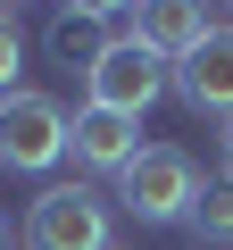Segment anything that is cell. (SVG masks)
Instances as JSON below:
<instances>
[{"label": "cell", "mask_w": 233, "mask_h": 250, "mask_svg": "<svg viewBox=\"0 0 233 250\" xmlns=\"http://www.w3.org/2000/svg\"><path fill=\"white\" fill-rule=\"evenodd\" d=\"M25 250H116V217L92 184H42L25 208Z\"/></svg>", "instance_id": "obj_1"}, {"label": "cell", "mask_w": 233, "mask_h": 250, "mask_svg": "<svg viewBox=\"0 0 233 250\" xmlns=\"http://www.w3.org/2000/svg\"><path fill=\"white\" fill-rule=\"evenodd\" d=\"M116 200H125L142 225H175V217H192V200H200V167H192V150H175V142H142L134 167L116 175Z\"/></svg>", "instance_id": "obj_2"}, {"label": "cell", "mask_w": 233, "mask_h": 250, "mask_svg": "<svg viewBox=\"0 0 233 250\" xmlns=\"http://www.w3.org/2000/svg\"><path fill=\"white\" fill-rule=\"evenodd\" d=\"M167 92H175V67H167L158 50H142L134 34H108L100 67L83 75V100H92V108H116V117H142V108H158Z\"/></svg>", "instance_id": "obj_3"}, {"label": "cell", "mask_w": 233, "mask_h": 250, "mask_svg": "<svg viewBox=\"0 0 233 250\" xmlns=\"http://www.w3.org/2000/svg\"><path fill=\"white\" fill-rule=\"evenodd\" d=\"M67 108L50 92H9L0 100V167H17V175H50L67 159Z\"/></svg>", "instance_id": "obj_4"}, {"label": "cell", "mask_w": 233, "mask_h": 250, "mask_svg": "<svg viewBox=\"0 0 233 250\" xmlns=\"http://www.w3.org/2000/svg\"><path fill=\"white\" fill-rule=\"evenodd\" d=\"M134 150H142V117H116V108H92V100L75 108V125H67V159H75V167L125 175Z\"/></svg>", "instance_id": "obj_5"}, {"label": "cell", "mask_w": 233, "mask_h": 250, "mask_svg": "<svg viewBox=\"0 0 233 250\" xmlns=\"http://www.w3.org/2000/svg\"><path fill=\"white\" fill-rule=\"evenodd\" d=\"M175 92H183V108H200V117H233V25H216L200 50L175 59Z\"/></svg>", "instance_id": "obj_6"}, {"label": "cell", "mask_w": 233, "mask_h": 250, "mask_svg": "<svg viewBox=\"0 0 233 250\" xmlns=\"http://www.w3.org/2000/svg\"><path fill=\"white\" fill-rule=\"evenodd\" d=\"M216 25H208V0H142L134 9V42L142 50H158L167 67L183 59V50H200Z\"/></svg>", "instance_id": "obj_7"}, {"label": "cell", "mask_w": 233, "mask_h": 250, "mask_svg": "<svg viewBox=\"0 0 233 250\" xmlns=\"http://www.w3.org/2000/svg\"><path fill=\"white\" fill-rule=\"evenodd\" d=\"M42 50H50V67L92 75V67H100V50H108V34H100L92 17H75V9H58V17H50V34H42Z\"/></svg>", "instance_id": "obj_8"}, {"label": "cell", "mask_w": 233, "mask_h": 250, "mask_svg": "<svg viewBox=\"0 0 233 250\" xmlns=\"http://www.w3.org/2000/svg\"><path fill=\"white\" fill-rule=\"evenodd\" d=\"M200 242H233V175H216V184H200V200H192V217H183Z\"/></svg>", "instance_id": "obj_9"}, {"label": "cell", "mask_w": 233, "mask_h": 250, "mask_svg": "<svg viewBox=\"0 0 233 250\" xmlns=\"http://www.w3.org/2000/svg\"><path fill=\"white\" fill-rule=\"evenodd\" d=\"M17 75H25V34H17V17L0 9V100L17 92Z\"/></svg>", "instance_id": "obj_10"}, {"label": "cell", "mask_w": 233, "mask_h": 250, "mask_svg": "<svg viewBox=\"0 0 233 250\" xmlns=\"http://www.w3.org/2000/svg\"><path fill=\"white\" fill-rule=\"evenodd\" d=\"M67 9H75V17H92V25H108V17H134L142 0H67Z\"/></svg>", "instance_id": "obj_11"}, {"label": "cell", "mask_w": 233, "mask_h": 250, "mask_svg": "<svg viewBox=\"0 0 233 250\" xmlns=\"http://www.w3.org/2000/svg\"><path fill=\"white\" fill-rule=\"evenodd\" d=\"M216 142H225V175H233V117H225V134H216Z\"/></svg>", "instance_id": "obj_12"}, {"label": "cell", "mask_w": 233, "mask_h": 250, "mask_svg": "<svg viewBox=\"0 0 233 250\" xmlns=\"http://www.w3.org/2000/svg\"><path fill=\"white\" fill-rule=\"evenodd\" d=\"M0 9H9V17H17V9H25V0H0Z\"/></svg>", "instance_id": "obj_13"}, {"label": "cell", "mask_w": 233, "mask_h": 250, "mask_svg": "<svg viewBox=\"0 0 233 250\" xmlns=\"http://www.w3.org/2000/svg\"><path fill=\"white\" fill-rule=\"evenodd\" d=\"M0 250H9V217H0Z\"/></svg>", "instance_id": "obj_14"}, {"label": "cell", "mask_w": 233, "mask_h": 250, "mask_svg": "<svg viewBox=\"0 0 233 250\" xmlns=\"http://www.w3.org/2000/svg\"><path fill=\"white\" fill-rule=\"evenodd\" d=\"M216 9H233V0H216Z\"/></svg>", "instance_id": "obj_15"}]
</instances>
